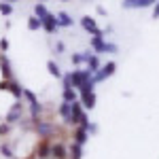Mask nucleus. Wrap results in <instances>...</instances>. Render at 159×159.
I'll return each instance as SVG.
<instances>
[{
    "label": "nucleus",
    "instance_id": "7ed1b4c3",
    "mask_svg": "<svg viewBox=\"0 0 159 159\" xmlns=\"http://www.w3.org/2000/svg\"><path fill=\"white\" fill-rule=\"evenodd\" d=\"M40 25H43L47 32H55V28H57V19H55V15L47 13V15L40 19Z\"/></svg>",
    "mask_w": 159,
    "mask_h": 159
},
{
    "label": "nucleus",
    "instance_id": "bb28decb",
    "mask_svg": "<svg viewBox=\"0 0 159 159\" xmlns=\"http://www.w3.org/2000/svg\"><path fill=\"white\" fill-rule=\"evenodd\" d=\"M0 153H2L4 157H13V153H11V148H9V147H2V148H0Z\"/></svg>",
    "mask_w": 159,
    "mask_h": 159
},
{
    "label": "nucleus",
    "instance_id": "1a4fd4ad",
    "mask_svg": "<svg viewBox=\"0 0 159 159\" xmlns=\"http://www.w3.org/2000/svg\"><path fill=\"white\" fill-rule=\"evenodd\" d=\"M0 68H2V74H4V79H7V81H11L13 72H11V64H9V60H7V57H0Z\"/></svg>",
    "mask_w": 159,
    "mask_h": 159
},
{
    "label": "nucleus",
    "instance_id": "dca6fc26",
    "mask_svg": "<svg viewBox=\"0 0 159 159\" xmlns=\"http://www.w3.org/2000/svg\"><path fill=\"white\" fill-rule=\"evenodd\" d=\"M36 155H38V157H40V159L49 157V155H51V147H49V144H47V142H43V144L38 147V153H36Z\"/></svg>",
    "mask_w": 159,
    "mask_h": 159
},
{
    "label": "nucleus",
    "instance_id": "f257e3e1",
    "mask_svg": "<svg viewBox=\"0 0 159 159\" xmlns=\"http://www.w3.org/2000/svg\"><path fill=\"white\" fill-rule=\"evenodd\" d=\"M115 68H117V66H115V61H108L106 66H102V70H98V72H96V76H93L91 81H93V83H100V81L108 79L110 74L115 72Z\"/></svg>",
    "mask_w": 159,
    "mask_h": 159
},
{
    "label": "nucleus",
    "instance_id": "2f4dec72",
    "mask_svg": "<svg viewBox=\"0 0 159 159\" xmlns=\"http://www.w3.org/2000/svg\"><path fill=\"white\" fill-rule=\"evenodd\" d=\"M2 2H9V4H13V2H17V0H2Z\"/></svg>",
    "mask_w": 159,
    "mask_h": 159
},
{
    "label": "nucleus",
    "instance_id": "72a5a7b5",
    "mask_svg": "<svg viewBox=\"0 0 159 159\" xmlns=\"http://www.w3.org/2000/svg\"><path fill=\"white\" fill-rule=\"evenodd\" d=\"M61 2H68V0H61Z\"/></svg>",
    "mask_w": 159,
    "mask_h": 159
},
{
    "label": "nucleus",
    "instance_id": "aec40b11",
    "mask_svg": "<svg viewBox=\"0 0 159 159\" xmlns=\"http://www.w3.org/2000/svg\"><path fill=\"white\" fill-rule=\"evenodd\" d=\"M47 68H49V72L53 74V76H61V72H60V66H57L55 61H49V64H47Z\"/></svg>",
    "mask_w": 159,
    "mask_h": 159
},
{
    "label": "nucleus",
    "instance_id": "c85d7f7f",
    "mask_svg": "<svg viewBox=\"0 0 159 159\" xmlns=\"http://www.w3.org/2000/svg\"><path fill=\"white\" fill-rule=\"evenodd\" d=\"M7 132H9V125H7V123H4V125H0V136H4Z\"/></svg>",
    "mask_w": 159,
    "mask_h": 159
},
{
    "label": "nucleus",
    "instance_id": "f8f14e48",
    "mask_svg": "<svg viewBox=\"0 0 159 159\" xmlns=\"http://www.w3.org/2000/svg\"><path fill=\"white\" fill-rule=\"evenodd\" d=\"M81 24H83V28H85L87 32H91V34L98 30V25H96V21H93V17H83V21H81Z\"/></svg>",
    "mask_w": 159,
    "mask_h": 159
},
{
    "label": "nucleus",
    "instance_id": "393cba45",
    "mask_svg": "<svg viewBox=\"0 0 159 159\" xmlns=\"http://www.w3.org/2000/svg\"><path fill=\"white\" fill-rule=\"evenodd\" d=\"M24 96H25L28 100H30V104H32V102H38V100H36V96H34L32 91H28V89H24Z\"/></svg>",
    "mask_w": 159,
    "mask_h": 159
},
{
    "label": "nucleus",
    "instance_id": "ddd939ff",
    "mask_svg": "<svg viewBox=\"0 0 159 159\" xmlns=\"http://www.w3.org/2000/svg\"><path fill=\"white\" fill-rule=\"evenodd\" d=\"M55 19H57V25H66V28H68V25H72V17H70L68 13H60Z\"/></svg>",
    "mask_w": 159,
    "mask_h": 159
},
{
    "label": "nucleus",
    "instance_id": "f03ea898",
    "mask_svg": "<svg viewBox=\"0 0 159 159\" xmlns=\"http://www.w3.org/2000/svg\"><path fill=\"white\" fill-rule=\"evenodd\" d=\"M89 79H91V72L89 70H74L72 72V87H81Z\"/></svg>",
    "mask_w": 159,
    "mask_h": 159
},
{
    "label": "nucleus",
    "instance_id": "cd10ccee",
    "mask_svg": "<svg viewBox=\"0 0 159 159\" xmlns=\"http://www.w3.org/2000/svg\"><path fill=\"white\" fill-rule=\"evenodd\" d=\"M0 49H2V51L9 49V40H7V38H2V40H0Z\"/></svg>",
    "mask_w": 159,
    "mask_h": 159
},
{
    "label": "nucleus",
    "instance_id": "5701e85b",
    "mask_svg": "<svg viewBox=\"0 0 159 159\" xmlns=\"http://www.w3.org/2000/svg\"><path fill=\"white\" fill-rule=\"evenodd\" d=\"M61 79H64V89H68V87H72V72L64 74Z\"/></svg>",
    "mask_w": 159,
    "mask_h": 159
},
{
    "label": "nucleus",
    "instance_id": "9d476101",
    "mask_svg": "<svg viewBox=\"0 0 159 159\" xmlns=\"http://www.w3.org/2000/svg\"><path fill=\"white\" fill-rule=\"evenodd\" d=\"M7 89L11 91V93L15 96V98H21V96H24V89H21V87L17 85L15 81H7Z\"/></svg>",
    "mask_w": 159,
    "mask_h": 159
},
{
    "label": "nucleus",
    "instance_id": "c756f323",
    "mask_svg": "<svg viewBox=\"0 0 159 159\" xmlns=\"http://www.w3.org/2000/svg\"><path fill=\"white\" fill-rule=\"evenodd\" d=\"M153 17H159V2H155V7H153Z\"/></svg>",
    "mask_w": 159,
    "mask_h": 159
},
{
    "label": "nucleus",
    "instance_id": "0eeeda50",
    "mask_svg": "<svg viewBox=\"0 0 159 159\" xmlns=\"http://www.w3.org/2000/svg\"><path fill=\"white\" fill-rule=\"evenodd\" d=\"M85 61H87V66H89V72H98L100 70V60L96 57V55L85 53Z\"/></svg>",
    "mask_w": 159,
    "mask_h": 159
},
{
    "label": "nucleus",
    "instance_id": "a211bd4d",
    "mask_svg": "<svg viewBox=\"0 0 159 159\" xmlns=\"http://www.w3.org/2000/svg\"><path fill=\"white\" fill-rule=\"evenodd\" d=\"M34 13H36V17L38 19H43V17H45V15H47V9H45V4H43V2H36V7H34Z\"/></svg>",
    "mask_w": 159,
    "mask_h": 159
},
{
    "label": "nucleus",
    "instance_id": "2eb2a0df",
    "mask_svg": "<svg viewBox=\"0 0 159 159\" xmlns=\"http://www.w3.org/2000/svg\"><path fill=\"white\" fill-rule=\"evenodd\" d=\"M91 47L98 51V53H104V40H102V36H93L91 38Z\"/></svg>",
    "mask_w": 159,
    "mask_h": 159
},
{
    "label": "nucleus",
    "instance_id": "7c9ffc66",
    "mask_svg": "<svg viewBox=\"0 0 159 159\" xmlns=\"http://www.w3.org/2000/svg\"><path fill=\"white\" fill-rule=\"evenodd\" d=\"M55 49H57V53H64V43H57Z\"/></svg>",
    "mask_w": 159,
    "mask_h": 159
},
{
    "label": "nucleus",
    "instance_id": "9b49d317",
    "mask_svg": "<svg viewBox=\"0 0 159 159\" xmlns=\"http://www.w3.org/2000/svg\"><path fill=\"white\" fill-rule=\"evenodd\" d=\"M51 155L55 159H66L68 153H66V148L61 147V144H53V147H51Z\"/></svg>",
    "mask_w": 159,
    "mask_h": 159
},
{
    "label": "nucleus",
    "instance_id": "a878e982",
    "mask_svg": "<svg viewBox=\"0 0 159 159\" xmlns=\"http://www.w3.org/2000/svg\"><path fill=\"white\" fill-rule=\"evenodd\" d=\"M72 61H74V64H83V61H85V55H79V53H74V55H72Z\"/></svg>",
    "mask_w": 159,
    "mask_h": 159
},
{
    "label": "nucleus",
    "instance_id": "473e14b6",
    "mask_svg": "<svg viewBox=\"0 0 159 159\" xmlns=\"http://www.w3.org/2000/svg\"><path fill=\"white\" fill-rule=\"evenodd\" d=\"M38 2H45V0H38Z\"/></svg>",
    "mask_w": 159,
    "mask_h": 159
},
{
    "label": "nucleus",
    "instance_id": "412c9836",
    "mask_svg": "<svg viewBox=\"0 0 159 159\" xmlns=\"http://www.w3.org/2000/svg\"><path fill=\"white\" fill-rule=\"evenodd\" d=\"M81 157H83V148H81V144L74 142L72 144V159H81Z\"/></svg>",
    "mask_w": 159,
    "mask_h": 159
},
{
    "label": "nucleus",
    "instance_id": "4468645a",
    "mask_svg": "<svg viewBox=\"0 0 159 159\" xmlns=\"http://www.w3.org/2000/svg\"><path fill=\"white\" fill-rule=\"evenodd\" d=\"M79 96H76V91H74V87H68V89H64V102H76Z\"/></svg>",
    "mask_w": 159,
    "mask_h": 159
},
{
    "label": "nucleus",
    "instance_id": "39448f33",
    "mask_svg": "<svg viewBox=\"0 0 159 159\" xmlns=\"http://www.w3.org/2000/svg\"><path fill=\"white\" fill-rule=\"evenodd\" d=\"M81 100H83V106L89 108V110L96 106V96H93V91H81Z\"/></svg>",
    "mask_w": 159,
    "mask_h": 159
},
{
    "label": "nucleus",
    "instance_id": "20e7f679",
    "mask_svg": "<svg viewBox=\"0 0 159 159\" xmlns=\"http://www.w3.org/2000/svg\"><path fill=\"white\" fill-rule=\"evenodd\" d=\"M60 115L66 123H72V102H61L60 106Z\"/></svg>",
    "mask_w": 159,
    "mask_h": 159
},
{
    "label": "nucleus",
    "instance_id": "f3484780",
    "mask_svg": "<svg viewBox=\"0 0 159 159\" xmlns=\"http://www.w3.org/2000/svg\"><path fill=\"white\" fill-rule=\"evenodd\" d=\"M38 132L43 134V138H49L53 134V127L51 125H45V123H38Z\"/></svg>",
    "mask_w": 159,
    "mask_h": 159
},
{
    "label": "nucleus",
    "instance_id": "6ab92c4d",
    "mask_svg": "<svg viewBox=\"0 0 159 159\" xmlns=\"http://www.w3.org/2000/svg\"><path fill=\"white\" fill-rule=\"evenodd\" d=\"M28 28H30V30H40V28H43V25H40V19H38V17H30V19H28Z\"/></svg>",
    "mask_w": 159,
    "mask_h": 159
},
{
    "label": "nucleus",
    "instance_id": "b1692460",
    "mask_svg": "<svg viewBox=\"0 0 159 159\" xmlns=\"http://www.w3.org/2000/svg\"><path fill=\"white\" fill-rule=\"evenodd\" d=\"M104 51H106V53H117V45H112V43H104Z\"/></svg>",
    "mask_w": 159,
    "mask_h": 159
},
{
    "label": "nucleus",
    "instance_id": "423d86ee",
    "mask_svg": "<svg viewBox=\"0 0 159 159\" xmlns=\"http://www.w3.org/2000/svg\"><path fill=\"white\" fill-rule=\"evenodd\" d=\"M19 119H21V104L17 102V104H15V106L9 110V115H7V121H9V123H15V121H19Z\"/></svg>",
    "mask_w": 159,
    "mask_h": 159
},
{
    "label": "nucleus",
    "instance_id": "4be33fe9",
    "mask_svg": "<svg viewBox=\"0 0 159 159\" xmlns=\"http://www.w3.org/2000/svg\"><path fill=\"white\" fill-rule=\"evenodd\" d=\"M0 13H2V15H11L13 7L9 4V2H0Z\"/></svg>",
    "mask_w": 159,
    "mask_h": 159
},
{
    "label": "nucleus",
    "instance_id": "6e6552de",
    "mask_svg": "<svg viewBox=\"0 0 159 159\" xmlns=\"http://www.w3.org/2000/svg\"><path fill=\"white\" fill-rule=\"evenodd\" d=\"M87 138H89V136H87V129L83 127V125H81V127L74 132V142H76V144H85Z\"/></svg>",
    "mask_w": 159,
    "mask_h": 159
}]
</instances>
